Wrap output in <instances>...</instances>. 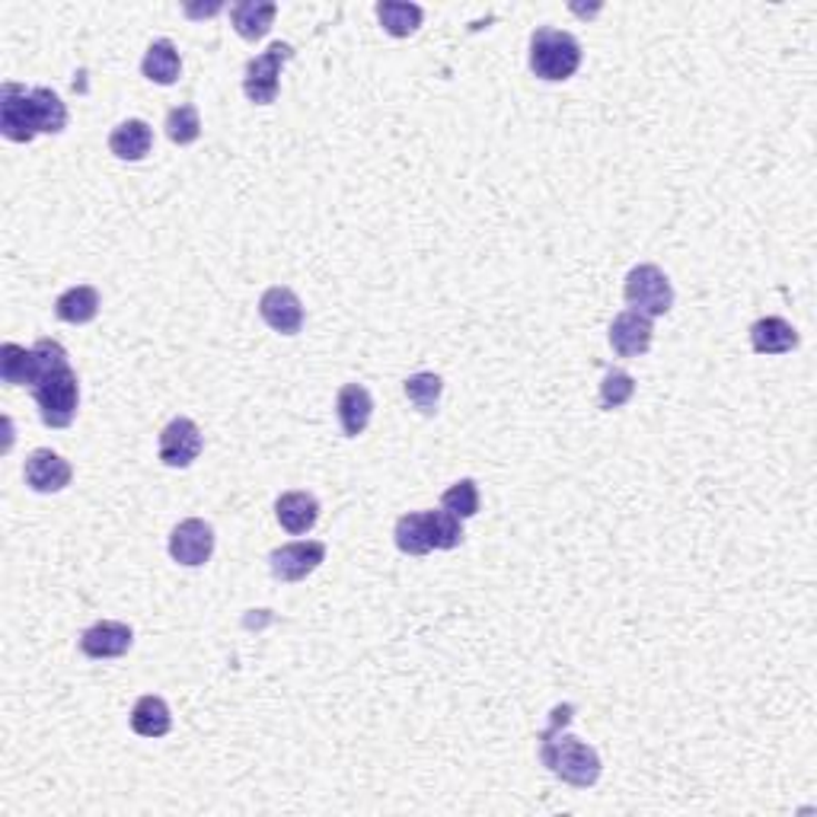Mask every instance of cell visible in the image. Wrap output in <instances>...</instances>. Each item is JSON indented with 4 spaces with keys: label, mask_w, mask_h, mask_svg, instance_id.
I'll list each match as a JSON object with an SVG mask.
<instances>
[{
    "label": "cell",
    "mask_w": 817,
    "mask_h": 817,
    "mask_svg": "<svg viewBox=\"0 0 817 817\" xmlns=\"http://www.w3.org/2000/svg\"><path fill=\"white\" fill-rule=\"evenodd\" d=\"M396 546L400 553L406 556H428L434 549V534H432V511H408L396 521Z\"/></svg>",
    "instance_id": "obj_19"
},
{
    "label": "cell",
    "mask_w": 817,
    "mask_h": 817,
    "mask_svg": "<svg viewBox=\"0 0 817 817\" xmlns=\"http://www.w3.org/2000/svg\"><path fill=\"white\" fill-rule=\"evenodd\" d=\"M377 20H381L383 32H390L393 39H408V36L418 32V26L425 20V10L418 3L381 0L377 3Z\"/></svg>",
    "instance_id": "obj_24"
},
{
    "label": "cell",
    "mask_w": 817,
    "mask_h": 817,
    "mask_svg": "<svg viewBox=\"0 0 817 817\" xmlns=\"http://www.w3.org/2000/svg\"><path fill=\"white\" fill-rule=\"evenodd\" d=\"M432 534H434V549H454L463 543V524H460L457 514L451 511H432Z\"/></svg>",
    "instance_id": "obj_30"
},
{
    "label": "cell",
    "mask_w": 817,
    "mask_h": 817,
    "mask_svg": "<svg viewBox=\"0 0 817 817\" xmlns=\"http://www.w3.org/2000/svg\"><path fill=\"white\" fill-rule=\"evenodd\" d=\"M202 454V428L192 418H173L163 432H160V460L173 470H185L192 466Z\"/></svg>",
    "instance_id": "obj_8"
},
{
    "label": "cell",
    "mask_w": 817,
    "mask_h": 817,
    "mask_svg": "<svg viewBox=\"0 0 817 817\" xmlns=\"http://www.w3.org/2000/svg\"><path fill=\"white\" fill-rule=\"evenodd\" d=\"M218 10H221V3H211V7H185L189 17H211V13H218Z\"/></svg>",
    "instance_id": "obj_31"
},
{
    "label": "cell",
    "mask_w": 817,
    "mask_h": 817,
    "mask_svg": "<svg viewBox=\"0 0 817 817\" xmlns=\"http://www.w3.org/2000/svg\"><path fill=\"white\" fill-rule=\"evenodd\" d=\"M23 476L26 485H29L32 492L51 495V492H61V488L71 485L74 470H71V463L61 457V454H54L49 447H39V451H32V454L26 457Z\"/></svg>",
    "instance_id": "obj_9"
},
{
    "label": "cell",
    "mask_w": 817,
    "mask_h": 817,
    "mask_svg": "<svg viewBox=\"0 0 817 817\" xmlns=\"http://www.w3.org/2000/svg\"><path fill=\"white\" fill-rule=\"evenodd\" d=\"M275 517L288 534L301 536L316 527L320 521V502L310 492H284L275 502Z\"/></svg>",
    "instance_id": "obj_16"
},
{
    "label": "cell",
    "mask_w": 817,
    "mask_h": 817,
    "mask_svg": "<svg viewBox=\"0 0 817 817\" xmlns=\"http://www.w3.org/2000/svg\"><path fill=\"white\" fill-rule=\"evenodd\" d=\"M29 115L36 134H61L68 128V105L49 87L29 90Z\"/></svg>",
    "instance_id": "obj_20"
},
{
    "label": "cell",
    "mask_w": 817,
    "mask_h": 817,
    "mask_svg": "<svg viewBox=\"0 0 817 817\" xmlns=\"http://www.w3.org/2000/svg\"><path fill=\"white\" fill-rule=\"evenodd\" d=\"M153 148V128L144 119H128L122 125L112 128L109 134V151L115 153L119 160L128 163H138L144 160Z\"/></svg>",
    "instance_id": "obj_18"
},
{
    "label": "cell",
    "mask_w": 817,
    "mask_h": 817,
    "mask_svg": "<svg viewBox=\"0 0 817 817\" xmlns=\"http://www.w3.org/2000/svg\"><path fill=\"white\" fill-rule=\"evenodd\" d=\"M214 553V527L202 521V517H189L173 527L170 534V556L179 565H189V568H199L211 559Z\"/></svg>",
    "instance_id": "obj_7"
},
{
    "label": "cell",
    "mask_w": 817,
    "mask_h": 817,
    "mask_svg": "<svg viewBox=\"0 0 817 817\" xmlns=\"http://www.w3.org/2000/svg\"><path fill=\"white\" fill-rule=\"evenodd\" d=\"M335 415H339V425H342L345 437L364 434V428L371 425V415H374V400H371L367 386L345 383L339 390V400H335Z\"/></svg>",
    "instance_id": "obj_14"
},
{
    "label": "cell",
    "mask_w": 817,
    "mask_h": 817,
    "mask_svg": "<svg viewBox=\"0 0 817 817\" xmlns=\"http://www.w3.org/2000/svg\"><path fill=\"white\" fill-rule=\"evenodd\" d=\"M323 562H326V543H320V539H297V543L279 546L269 556V568H272V575L279 582L294 585V582H304L306 575H313Z\"/></svg>",
    "instance_id": "obj_6"
},
{
    "label": "cell",
    "mask_w": 817,
    "mask_h": 817,
    "mask_svg": "<svg viewBox=\"0 0 817 817\" xmlns=\"http://www.w3.org/2000/svg\"><path fill=\"white\" fill-rule=\"evenodd\" d=\"M173 728L170 706L160 696H141L131 709V732L141 738H163Z\"/></svg>",
    "instance_id": "obj_23"
},
{
    "label": "cell",
    "mask_w": 817,
    "mask_h": 817,
    "mask_svg": "<svg viewBox=\"0 0 817 817\" xmlns=\"http://www.w3.org/2000/svg\"><path fill=\"white\" fill-rule=\"evenodd\" d=\"M441 508L457 514L460 521L476 517L480 514V485L476 480H460L444 495H441Z\"/></svg>",
    "instance_id": "obj_28"
},
{
    "label": "cell",
    "mask_w": 817,
    "mask_h": 817,
    "mask_svg": "<svg viewBox=\"0 0 817 817\" xmlns=\"http://www.w3.org/2000/svg\"><path fill=\"white\" fill-rule=\"evenodd\" d=\"M134 642V633L128 623H119V619H100L93 623L90 629L80 633V652L87 658H119L125 655Z\"/></svg>",
    "instance_id": "obj_13"
},
{
    "label": "cell",
    "mask_w": 817,
    "mask_h": 817,
    "mask_svg": "<svg viewBox=\"0 0 817 817\" xmlns=\"http://www.w3.org/2000/svg\"><path fill=\"white\" fill-rule=\"evenodd\" d=\"M163 128H167V138H170L173 144H179V148L195 144V141L202 138V119H199V109H195L192 102L170 109L167 125Z\"/></svg>",
    "instance_id": "obj_26"
},
{
    "label": "cell",
    "mask_w": 817,
    "mask_h": 817,
    "mask_svg": "<svg viewBox=\"0 0 817 817\" xmlns=\"http://www.w3.org/2000/svg\"><path fill=\"white\" fill-rule=\"evenodd\" d=\"M36 352V383H32V396L39 415L49 428H68L77 418V406H80V381L77 371L68 361V352L61 342L54 339H39L32 345Z\"/></svg>",
    "instance_id": "obj_1"
},
{
    "label": "cell",
    "mask_w": 817,
    "mask_h": 817,
    "mask_svg": "<svg viewBox=\"0 0 817 817\" xmlns=\"http://www.w3.org/2000/svg\"><path fill=\"white\" fill-rule=\"evenodd\" d=\"M403 390H406L408 403L418 408L422 415H434L437 412V400L444 393V381L437 374H432V371H422V374H412Z\"/></svg>",
    "instance_id": "obj_27"
},
{
    "label": "cell",
    "mask_w": 817,
    "mask_h": 817,
    "mask_svg": "<svg viewBox=\"0 0 817 817\" xmlns=\"http://www.w3.org/2000/svg\"><path fill=\"white\" fill-rule=\"evenodd\" d=\"M0 131L13 144L36 141V128H32V115H29V90L20 83L0 87Z\"/></svg>",
    "instance_id": "obj_10"
},
{
    "label": "cell",
    "mask_w": 817,
    "mask_h": 817,
    "mask_svg": "<svg viewBox=\"0 0 817 817\" xmlns=\"http://www.w3.org/2000/svg\"><path fill=\"white\" fill-rule=\"evenodd\" d=\"M750 345L757 355H786L798 349V332L783 316H764L750 326Z\"/></svg>",
    "instance_id": "obj_17"
},
{
    "label": "cell",
    "mask_w": 817,
    "mask_h": 817,
    "mask_svg": "<svg viewBox=\"0 0 817 817\" xmlns=\"http://www.w3.org/2000/svg\"><path fill=\"white\" fill-rule=\"evenodd\" d=\"M259 313L281 335H297L304 330V304L291 288H281V284L269 288L259 301Z\"/></svg>",
    "instance_id": "obj_11"
},
{
    "label": "cell",
    "mask_w": 817,
    "mask_h": 817,
    "mask_svg": "<svg viewBox=\"0 0 817 817\" xmlns=\"http://www.w3.org/2000/svg\"><path fill=\"white\" fill-rule=\"evenodd\" d=\"M54 313H58V320H64V323H71V326L93 323L97 313H100V291H97L93 284L68 288V291L54 301Z\"/></svg>",
    "instance_id": "obj_21"
},
{
    "label": "cell",
    "mask_w": 817,
    "mask_h": 817,
    "mask_svg": "<svg viewBox=\"0 0 817 817\" xmlns=\"http://www.w3.org/2000/svg\"><path fill=\"white\" fill-rule=\"evenodd\" d=\"M652 339H655L652 316L638 310H623L611 323V345L619 357L645 355L652 349Z\"/></svg>",
    "instance_id": "obj_12"
},
{
    "label": "cell",
    "mask_w": 817,
    "mask_h": 817,
    "mask_svg": "<svg viewBox=\"0 0 817 817\" xmlns=\"http://www.w3.org/2000/svg\"><path fill=\"white\" fill-rule=\"evenodd\" d=\"M279 17V3L275 0H243L236 7H230V23L236 29L240 39L246 42H259L269 36V29Z\"/></svg>",
    "instance_id": "obj_15"
},
{
    "label": "cell",
    "mask_w": 817,
    "mask_h": 817,
    "mask_svg": "<svg viewBox=\"0 0 817 817\" xmlns=\"http://www.w3.org/2000/svg\"><path fill=\"white\" fill-rule=\"evenodd\" d=\"M575 706H556L553 718H549V728L539 735V760L543 766L575 789H591L597 779H601V757L597 750L578 740L575 735L565 732V725L572 722Z\"/></svg>",
    "instance_id": "obj_2"
},
{
    "label": "cell",
    "mask_w": 817,
    "mask_h": 817,
    "mask_svg": "<svg viewBox=\"0 0 817 817\" xmlns=\"http://www.w3.org/2000/svg\"><path fill=\"white\" fill-rule=\"evenodd\" d=\"M623 297H626L629 310H638L645 316H664L674 306V288H670V279L664 275L658 265L645 262V265H636L626 275Z\"/></svg>",
    "instance_id": "obj_4"
},
{
    "label": "cell",
    "mask_w": 817,
    "mask_h": 817,
    "mask_svg": "<svg viewBox=\"0 0 817 817\" xmlns=\"http://www.w3.org/2000/svg\"><path fill=\"white\" fill-rule=\"evenodd\" d=\"M578 68H582V42L572 32L543 26L531 36V71L539 80L559 83L575 77Z\"/></svg>",
    "instance_id": "obj_3"
},
{
    "label": "cell",
    "mask_w": 817,
    "mask_h": 817,
    "mask_svg": "<svg viewBox=\"0 0 817 817\" xmlns=\"http://www.w3.org/2000/svg\"><path fill=\"white\" fill-rule=\"evenodd\" d=\"M633 396H636V381H633L626 371L611 367V371L604 374V381H601V408L613 412V408L626 406Z\"/></svg>",
    "instance_id": "obj_29"
},
{
    "label": "cell",
    "mask_w": 817,
    "mask_h": 817,
    "mask_svg": "<svg viewBox=\"0 0 817 817\" xmlns=\"http://www.w3.org/2000/svg\"><path fill=\"white\" fill-rule=\"evenodd\" d=\"M294 58V49L288 42H272L259 58L246 64V77H243V93L246 100L255 105H272L279 100V77L281 68Z\"/></svg>",
    "instance_id": "obj_5"
},
{
    "label": "cell",
    "mask_w": 817,
    "mask_h": 817,
    "mask_svg": "<svg viewBox=\"0 0 817 817\" xmlns=\"http://www.w3.org/2000/svg\"><path fill=\"white\" fill-rule=\"evenodd\" d=\"M36 352L17 342H3L0 349V381L7 386H32L36 383Z\"/></svg>",
    "instance_id": "obj_25"
},
{
    "label": "cell",
    "mask_w": 817,
    "mask_h": 817,
    "mask_svg": "<svg viewBox=\"0 0 817 817\" xmlns=\"http://www.w3.org/2000/svg\"><path fill=\"white\" fill-rule=\"evenodd\" d=\"M141 74L148 77L151 83H160V87H173L182 74V58H179L176 46L170 39H157L151 42V49L141 61Z\"/></svg>",
    "instance_id": "obj_22"
}]
</instances>
